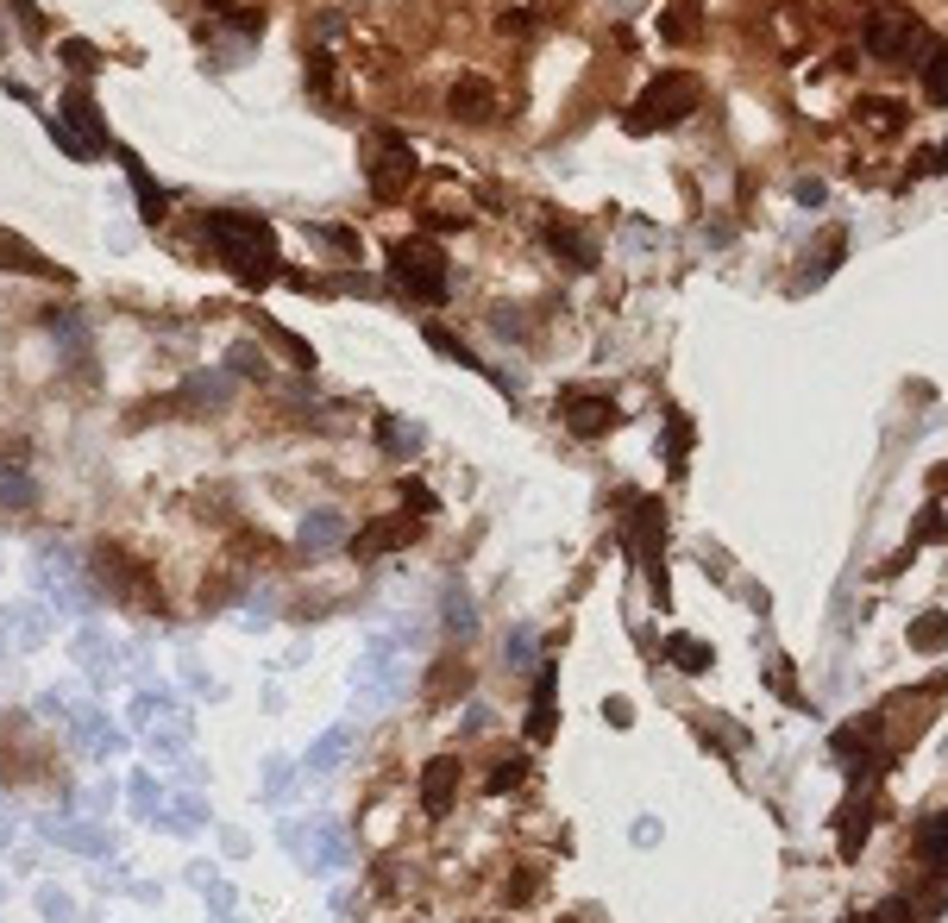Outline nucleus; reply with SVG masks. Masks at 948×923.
<instances>
[{
	"instance_id": "f257e3e1",
	"label": "nucleus",
	"mask_w": 948,
	"mask_h": 923,
	"mask_svg": "<svg viewBox=\"0 0 948 923\" xmlns=\"http://www.w3.org/2000/svg\"><path fill=\"white\" fill-rule=\"evenodd\" d=\"M208 246L221 251V264L246 289H264L276 283L283 258H276V226L258 221V214H208Z\"/></svg>"
},
{
	"instance_id": "f03ea898",
	"label": "nucleus",
	"mask_w": 948,
	"mask_h": 923,
	"mask_svg": "<svg viewBox=\"0 0 948 923\" xmlns=\"http://www.w3.org/2000/svg\"><path fill=\"white\" fill-rule=\"evenodd\" d=\"M691 107H698V75L666 70L635 95V107H628L623 120H628V132H660V126H678Z\"/></svg>"
},
{
	"instance_id": "7ed1b4c3",
	"label": "nucleus",
	"mask_w": 948,
	"mask_h": 923,
	"mask_svg": "<svg viewBox=\"0 0 948 923\" xmlns=\"http://www.w3.org/2000/svg\"><path fill=\"white\" fill-rule=\"evenodd\" d=\"M390 276H396L402 296L440 301L447 296V251L434 239H402V246H390Z\"/></svg>"
},
{
	"instance_id": "20e7f679",
	"label": "nucleus",
	"mask_w": 948,
	"mask_h": 923,
	"mask_svg": "<svg viewBox=\"0 0 948 923\" xmlns=\"http://www.w3.org/2000/svg\"><path fill=\"white\" fill-rule=\"evenodd\" d=\"M861 45H867V57H879V63H911V57L924 50V20H917L911 7H879L874 20H867V32H861Z\"/></svg>"
},
{
	"instance_id": "39448f33",
	"label": "nucleus",
	"mask_w": 948,
	"mask_h": 923,
	"mask_svg": "<svg viewBox=\"0 0 948 923\" xmlns=\"http://www.w3.org/2000/svg\"><path fill=\"white\" fill-rule=\"evenodd\" d=\"M628 541L641 553V566L653 578V597L666 603V509L653 497H635V516H628Z\"/></svg>"
},
{
	"instance_id": "423d86ee",
	"label": "nucleus",
	"mask_w": 948,
	"mask_h": 923,
	"mask_svg": "<svg viewBox=\"0 0 948 923\" xmlns=\"http://www.w3.org/2000/svg\"><path fill=\"white\" fill-rule=\"evenodd\" d=\"M57 114H63V120H57V145L70 151V157H95V151L114 145V139H107V126H100V107L82 95V88H70Z\"/></svg>"
},
{
	"instance_id": "0eeeda50",
	"label": "nucleus",
	"mask_w": 948,
	"mask_h": 923,
	"mask_svg": "<svg viewBox=\"0 0 948 923\" xmlns=\"http://www.w3.org/2000/svg\"><path fill=\"white\" fill-rule=\"evenodd\" d=\"M365 176H371L377 201L408 196V182H415V145H408V139H396V132H383V139L371 145V164H365Z\"/></svg>"
},
{
	"instance_id": "6e6552de",
	"label": "nucleus",
	"mask_w": 948,
	"mask_h": 923,
	"mask_svg": "<svg viewBox=\"0 0 948 923\" xmlns=\"http://www.w3.org/2000/svg\"><path fill=\"white\" fill-rule=\"evenodd\" d=\"M559 415H566V427H572L578 440H603L609 427L623 422L609 397H566V402H559Z\"/></svg>"
},
{
	"instance_id": "1a4fd4ad",
	"label": "nucleus",
	"mask_w": 948,
	"mask_h": 923,
	"mask_svg": "<svg viewBox=\"0 0 948 923\" xmlns=\"http://www.w3.org/2000/svg\"><path fill=\"white\" fill-rule=\"evenodd\" d=\"M0 271H7V276H50V283H63V264H50L38 246H25L13 226H0Z\"/></svg>"
},
{
	"instance_id": "9d476101",
	"label": "nucleus",
	"mask_w": 948,
	"mask_h": 923,
	"mask_svg": "<svg viewBox=\"0 0 948 923\" xmlns=\"http://www.w3.org/2000/svg\"><path fill=\"white\" fill-rule=\"evenodd\" d=\"M452 798H459V760H452V754H440V760H427V767H422V804H427V817H447Z\"/></svg>"
},
{
	"instance_id": "9b49d317",
	"label": "nucleus",
	"mask_w": 948,
	"mask_h": 923,
	"mask_svg": "<svg viewBox=\"0 0 948 923\" xmlns=\"http://www.w3.org/2000/svg\"><path fill=\"white\" fill-rule=\"evenodd\" d=\"M422 528H427L422 516H402V522H371L365 534H358V553H396V547H408Z\"/></svg>"
},
{
	"instance_id": "f8f14e48",
	"label": "nucleus",
	"mask_w": 948,
	"mask_h": 923,
	"mask_svg": "<svg viewBox=\"0 0 948 923\" xmlns=\"http://www.w3.org/2000/svg\"><path fill=\"white\" fill-rule=\"evenodd\" d=\"M553 685H559V673H553V666H541V673H534V717H528V735H534V742H553V717H559Z\"/></svg>"
},
{
	"instance_id": "ddd939ff",
	"label": "nucleus",
	"mask_w": 948,
	"mask_h": 923,
	"mask_svg": "<svg viewBox=\"0 0 948 923\" xmlns=\"http://www.w3.org/2000/svg\"><path fill=\"white\" fill-rule=\"evenodd\" d=\"M849 824H842V854H861V842H867V824H874V798H867V785L849 798V810H842Z\"/></svg>"
},
{
	"instance_id": "4468645a",
	"label": "nucleus",
	"mask_w": 948,
	"mask_h": 923,
	"mask_svg": "<svg viewBox=\"0 0 948 923\" xmlns=\"http://www.w3.org/2000/svg\"><path fill=\"white\" fill-rule=\"evenodd\" d=\"M120 164H126V182L139 189V214H145V221H164V189H157V182H151V176H145V164H139L132 151H126Z\"/></svg>"
},
{
	"instance_id": "2eb2a0df",
	"label": "nucleus",
	"mask_w": 948,
	"mask_h": 923,
	"mask_svg": "<svg viewBox=\"0 0 948 923\" xmlns=\"http://www.w3.org/2000/svg\"><path fill=\"white\" fill-rule=\"evenodd\" d=\"M917 854H924L936 874H948V810H936V817L917 829Z\"/></svg>"
},
{
	"instance_id": "dca6fc26",
	"label": "nucleus",
	"mask_w": 948,
	"mask_h": 923,
	"mask_svg": "<svg viewBox=\"0 0 948 923\" xmlns=\"http://www.w3.org/2000/svg\"><path fill=\"white\" fill-rule=\"evenodd\" d=\"M490 107H497V95H490L484 82H472V75L452 88V114H459V120H490Z\"/></svg>"
},
{
	"instance_id": "f3484780",
	"label": "nucleus",
	"mask_w": 948,
	"mask_h": 923,
	"mask_svg": "<svg viewBox=\"0 0 948 923\" xmlns=\"http://www.w3.org/2000/svg\"><path fill=\"white\" fill-rule=\"evenodd\" d=\"M924 57H929L924 63V95L936 100V107H948V38H936Z\"/></svg>"
},
{
	"instance_id": "a211bd4d",
	"label": "nucleus",
	"mask_w": 948,
	"mask_h": 923,
	"mask_svg": "<svg viewBox=\"0 0 948 923\" xmlns=\"http://www.w3.org/2000/svg\"><path fill=\"white\" fill-rule=\"evenodd\" d=\"M666 660H673L678 673H710V648L691 641V635H666Z\"/></svg>"
},
{
	"instance_id": "6ab92c4d",
	"label": "nucleus",
	"mask_w": 948,
	"mask_h": 923,
	"mask_svg": "<svg viewBox=\"0 0 948 923\" xmlns=\"http://www.w3.org/2000/svg\"><path fill=\"white\" fill-rule=\"evenodd\" d=\"M422 333H427V346H434V352H447L452 365H472V371H477V352L465 346V340H452V333H447L440 321H422Z\"/></svg>"
},
{
	"instance_id": "aec40b11",
	"label": "nucleus",
	"mask_w": 948,
	"mask_h": 923,
	"mask_svg": "<svg viewBox=\"0 0 948 923\" xmlns=\"http://www.w3.org/2000/svg\"><path fill=\"white\" fill-rule=\"evenodd\" d=\"M911 648H917V653H943L948 648V623H943V616H917V623H911Z\"/></svg>"
},
{
	"instance_id": "412c9836",
	"label": "nucleus",
	"mask_w": 948,
	"mask_h": 923,
	"mask_svg": "<svg viewBox=\"0 0 948 923\" xmlns=\"http://www.w3.org/2000/svg\"><path fill=\"white\" fill-rule=\"evenodd\" d=\"M547 246L559 251V258H572V271H591V246H584L578 233H566V226H547Z\"/></svg>"
},
{
	"instance_id": "4be33fe9",
	"label": "nucleus",
	"mask_w": 948,
	"mask_h": 923,
	"mask_svg": "<svg viewBox=\"0 0 948 923\" xmlns=\"http://www.w3.org/2000/svg\"><path fill=\"white\" fill-rule=\"evenodd\" d=\"M63 63H70L75 75H95V70H100L95 45H82V38H63Z\"/></svg>"
},
{
	"instance_id": "5701e85b",
	"label": "nucleus",
	"mask_w": 948,
	"mask_h": 923,
	"mask_svg": "<svg viewBox=\"0 0 948 923\" xmlns=\"http://www.w3.org/2000/svg\"><path fill=\"white\" fill-rule=\"evenodd\" d=\"M402 502H408V516H422V522L440 509V502H434V490H427V484H415V477H402Z\"/></svg>"
},
{
	"instance_id": "b1692460",
	"label": "nucleus",
	"mask_w": 948,
	"mask_h": 923,
	"mask_svg": "<svg viewBox=\"0 0 948 923\" xmlns=\"http://www.w3.org/2000/svg\"><path fill=\"white\" fill-rule=\"evenodd\" d=\"M854 923H911V904H904V899H886V904H874V911H861Z\"/></svg>"
},
{
	"instance_id": "393cba45",
	"label": "nucleus",
	"mask_w": 948,
	"mask_h": 923,
	"mask_svg": "<svg viewBox=\"0 0 948 923\" xmlns=\"http://www.w3.org/2000/svg\"><path fill=\"white\" fill-rule=\"evenodd\" d=\"M301 541H308V547H321V541H340V522H333V509H327V516H315V522L301 528Z\"/></svg>"
},
{
	"instance_id": "a878e982",
	"label": "nucleus",
	"mask_w": 948,
	"mask_h": 923,
	"mask_svg": "<svg viewBox=\"0 0 948 923\" xmlns=\"http://www.w3.org/2000/svg\"><path fill=\"white\" fill-rule=\"evenodd\" d=\"M666 447H673V472H678V459H685V447H691V422H685V415H673V427H666Z\"/></svg>"
},
{
	"instance_id": "bb28decb",
	"label": "nucleus",
	"mask_w": 948,
	"mask_h": 923,
	"mask_svg": "<svg viewBox=\"0 0 948 923\" xmlns=\"http://www.w3.org/2000/svg\"><path fill=\"white\" fill-rule=\"evenodd\" d=\"M528 773V760H497V773H490V792H509L516 779Z\"/></svg>"
},
{
	"instance_id": "cd10ccee",
	"label": "nucleus",
	"mask_w": 948,
	"mask_h": 923,
	"mask_svg": "<svg viewBox=\"0 0 948 923\" xmlns=\"http://www.w3.org/2000/svg\"><path fill=\"white\" fill-rule=\"evenodd\" d=\"M20 497H32V477L7 472V477H0V502H20Z\"/></svg>"
},
{
	"instance_id": "c85d7f7f",
	"label": "nucleus",
	"mask_w": 948,
	"mask_h": 923,
	"mask_svg": "<svg viewBox=\"0 0 948 923\" xmlns=\"http://www.w3.org/2000/svg\"><path fill=\"white\" fill-rule=\"evenodd\" d=\"M233 371H239V377H264V365H258V352H251V346H233Z\"/></svg>"
},
{
	"instance_id": "c756f323",
	"label": "nucleus",
	"mask_w": 948,
	"mask_h": 923,
	"mask_svg": "<svg viewBox=\"0 0 948 923\" xmlns=\"http://www.w3.org/2000/svg\"><path fill=\"white\" fill-rule=\"evenodd\" d=\"M948 522H943V509H924V522H917V541H943Z\"/></svg>"
},
{
	"instance_id": "7c9ffc66",
	"label": "nucleus",
	"mask_w": 948,
	"mask_h": 923,
	"mask_svg": "<svg viewBox=\"0 0 948 923\" xmlns=\"http://www.w3.org/2000/svg\"><path fill=\"white\" fill-rule=\"evenodd\" d=\"M936 170H948V145H943V151H936Z\"/></svg>"
}]
</instances>
